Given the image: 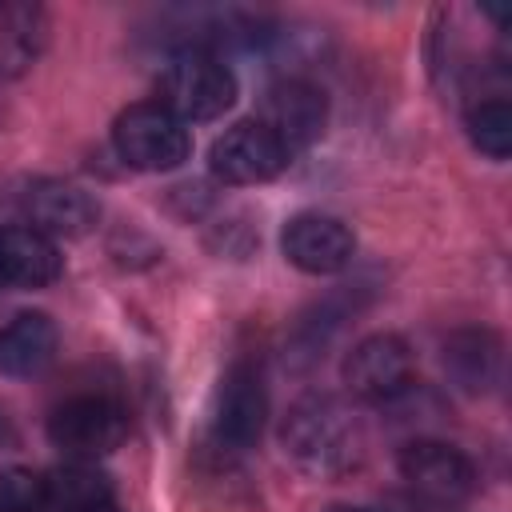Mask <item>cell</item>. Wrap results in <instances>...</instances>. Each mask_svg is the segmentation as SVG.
I'll list each match as a JSON object with an SVG mask.
<instances>
[{
	"label": "cell",
	"mask_w": 512,
	"mask_h": 512,
	"mask_svg": "<svg viewBox=\"0 0 512 512\" xmlns=\"http://www.w3.org/2000/svg\"><path fill=\"white\" fill-rule=\"evenodd\" d=\"M444 368L468 392H480L500 372V344L488 332H456L444 340Z\"/></svg>",
	"instance_id": "cell-15"
},
{
	"label": "cell",
	"mask_w": 512,
	"mask_h": 512,
	"mask_svg": "<svg viewBox=\"0 0 512 512\" xmlns=\"http://www.w3.org/2000/svg\"><path fill=\"white\" fill-rule=\"evenodd\" d=\"M48 436L72 460H96L124 444L128 412L112 396H72L48 416Z\"/></svg>",
	"instance_id": "cell-4"
},
{
	"label": "cell",
	"mask_w": 512,
	"mask_h": 512,
	"mask_svg": "<svg viewBox=\"0 0 512 512\" xmlns=\"http://www.w3.org/2000/svg\"><path fill=\"white\" fill-rule=\"evenodd\" d=\"M400 476L436 504H456L476 488L472 460L444 440H412L400 448Z\"/></svg>",
	"instance_id": "cell-9"
},
{
	"label": "cell",
	"mask_w": 512,
	"mask_h": 512,
	"mask_svg": "<svg viewBox=\"0 0 512 512\" xmlns=\"http://www.w3.org/2000/svg\"><path fill=\"white\" fill-rule=\"evenodd\" d=\"M344 384H348V392L356 400H368V404L396 400L412 384V352H408V344L400 336H392V332L364 336L344 360Z\"/></svg>",
	"instance_id": "cell-7"
},
{
	"label": "cell",
	"mask_w": 512,
	"mask_h": 512,
	"mask_svg": "<svg viewBox=\"0 0 512 512\" xmlns=\"http://www.w3.org/2000/svg\"><path fill=\"white\" fill-rule=\"evenodd\" d=\"M16 440V432H12V420L0 412V444H12Z\"/></svg>",
	"instance_id": "cell-18"
},
{
	"label": "cell",
	"mask_w": 512,
	"mask_h": 512,
	"mask_svg": "<svg viewBox=\"0 0 512 512\" xmlns=\"http://www.w3.org/2000/svg\"><path fill=\"white\" fill-rule=\"evenodd\" d=\"M88 512H120V504H100V508H88Z\"/></svg>",
	"instance_id": "cell-20"
},
{
	"label": "cell",
	"mask_w": 512,
	"mask_h": 512,
	"mask_svg": "<svg viewBox=\"0 0 512 512\" xmlns=\"http://www.w3.org/2000/svg\"><path fill=\"white\" fill-rule=\"evenodd\" d=\"M280 444L292 456V464L316 480H336L352 472L364 452L356 416L328 392H308L288 408Z\"/></svg>",
	"instance_id": "cell-1"
},
{
	"label": "cell",
	"mask_w": 512,
	"mask_h": 512,
	"mask_svg": "<svg viewBox=\"0 0 512 512\" xmlns=\"http://www.w3.org/2000/svg\"><path fill=\"white\" fill-rule=\"evenodd\" d=\"M112 144H116L120 160L140 168V172H172L192 152L188 128L172 112H164L160 104L124 108L112 124Z\"/></svg>",
	"instance_id": "cell-3"
},
{
	"label": "cell",
	"mask_w": 512,
	"mask_h": 512,
	"mask_svg": "<svg viewBox=\"0 0 512 512\" xmlns=\"http://www.w3.org/2000/svg\"><path fill=\"white\" fill-rule=\"evenodd\" d=\"M64 256L52 236H44L32 224H8L0 228V280L16 288H48L60 280Z\"/></svg>",
	"instance_id": "cell-12"
},
{
	"label": "cell",
	"mask_w": 512,
	"mask_h": 512,
	"mask_svg": "<svg viewBox=\"0 0 512 512\" xmlns=\"http://www.w3.org/2000/svg\"><path fill=\"white\" fill-rule=\"evenodd\" d=\"M288 152L284 144L260 124V120H240L228 132H220L212 140L208 164L212 176L224 184H264L272 176H280L288 168Z\"/></svg>",
	"instance_id": "cell-6"
},
{
	"label": "cell",
	"mask_w": 512,
	"mask_h": 512,
	"mask_svg": "<svg viewBox=\"0 0 512 512\" xmlns=\"http://www.w3.org/2000/svg\"><path fill=\"white\" fill-rule=\"evenodd\" d=\"M44 476L32 468H0V512H40Z\"/></svg>",
	"instance_id": "cell-17"
},
{
	"label": "cell",
	"mask_w": 512,
	"mask_h": 512,
	"mask_svg": "<svg viewBox=\"0 0 512 512\" xmlns=\"http://www.w3.org/2000/svg\"><path fill=\"white\" fill-rule=\"evenodd\" d=\"M56 324L44 312H20L0 328V372L36 376L56 356Z\"/></svg>",
	"instance_id": "cell-13"
},
{
	"label": "cell",
	"mask_w": 512,
	"mask_h": 512,
	"mask_svg": "<svg viewBox=\"0 0 512 512\" xmlns=\"http://www.w3.org/2000/svg\"><path fill=\"white\" fill-rule=\"evenodd\" d=\"M100 504H116V488L92 460H72L44 476V508L48 512H88Z\"/></svg>",
	"instance_id": "cell-14"
},
{
	"label": "cell",
	"mask_w": 512,
	"mask_h": 512,
	"mask_svg": "<svg viewBox=\"0 0 512 512\" xmlns=\"http://www.w3.org/2000/svg\"><path fill=\"white\" fill-rule=\"evenodd\" d=\"M24 212H28V224L40 228L44 236H84L96 228L100 220V204L80 188V184H68V180H40L28 188L24 196Z\"/></svg>",
	"instance_id": "cell-11"
},
{
	"label": "cell",
	"mask_w": 512,
	"mask_h": 512,
	"mask_svg": "<svg viewBox=\"0 0 512 512\" xmlns=\"http://www.w3.org/2000/svg\"><path fill=\"white\" fill-rule=\"evenodd\" d=\"M264 416H268V392H264V376L256 364L236 360L216 388L212 400V436L220 448L228 452H244L260 440L264 432Z\"/></svg>",
	"instance_id": "cell-5"
},
{
	"label": "cell",
	"mask_w": 512,
	"mask_h": 512,
	"mask_svg": "<svg viewBox=\"0 0 512 512\" xmlns=\"http://www.w3.org/2000/svg\"><path fill=\"white\" fill-rule=\"evenodd\" d=\"M280 144L288 156H296L300 148H308L324 124H328V96L308 84V80H280L268 88L260 116H256Z\"/></svg>",
	"instance_id": "cell-8"
},
{
	"label": "cell",
	"mask_w": 512,
	"mask_h": 512,
	"mask_svg": "<svg viewBox=\"0 0 512 512\" xmlns=\"http://www.w3.org/2000/svg\"><path fill=\"white\" fill-rule=\"evenodd\" d=\"M280 248L288 256V264H296L300 272H312V276H328V272H340L352 252H356V240L348 232V224H340L336 216H324V212H300L284 224L280 232Z\"/></svg>",
	"instance_id": "cell-10"
},
{
	"label": "cell",
	"mask_w": 512,
	"mask_h": 512,
	"mask_svg": "<svg viewBox=\"0 0 512 512\" xmlns=\"http://www.w3.org/2000/svg\"><path fill=\"white\" fill-rule=\"evenodd\" d=\"M236 100V76L224 60L212 52H180L168 60L156 84V104L172 112L180 124L184 120H216L232 108Z\"/></svg>",
	"instance_id": "cell-2"
},
{
	"label": "cell",
	"mask_w": 512,
	"mask_h": 512,
	"mask_svg": "<svg viewBox=\"0 0 512 512\" xmlns=\"http://www.w3.org/2000/svg\"><path fill=\"white\" fill-rule=\"evenodd\" d=\"M328 512H376V508H356V504H332Z\"/></svg>",
	"instance_id": "cell-19"
},
{
	"label": "cell",
	"mask_w": 512,
	"mask_h": 512,
	"mask_svg": "<svg viewBox=\"0 0 512 512\" xmlns=\"http://www.w3.org/2000/svg\"><path fill=\"white\" fill-rule=\"evenodd\" d=\"M464 128H468V140L492 156V160H504L512 152V108L508 100H480L468 108L464 116Z\"/></svg>",
	"instance_id": "cell-16"
}]
</instances>
